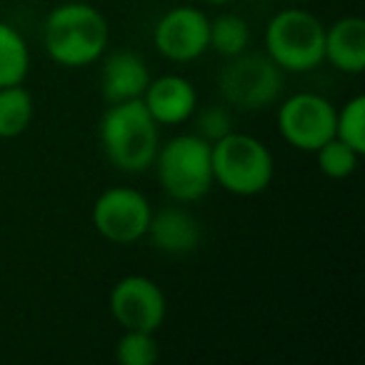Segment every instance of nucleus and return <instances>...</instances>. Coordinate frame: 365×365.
Masks as SVG:
<instances>
[{
    "instance_id": "obj_1",
    "label": "nucleus",
    "mask_w": 365,
    "mask_h": 365,
    "mask_svg": "<svg viewBox=\"0 0 365 365\" xmlns=\"http://www.w3.org/2000/svg\"><path fill=\"white\" fill-rule=\"evenodd\" d=\"M108 21L96 6L71 0L53 8L43 26V43L53 63L86 68L101 61L108 46Z\"/></svg>"
},
{
    "instance_id": "obj_2",
    "label": "nucleus",
    "mask_w": 365,
    "mask_h": 365,
    "mask_svg": "<svg viewBox=\"0 0 365 365\" xmlns=\"http://www.w3.org/2000/svg\"><path fill=\"white\" fill-rule=\"evenodd\" d=\"M101 145L108 163L123 173H143L153 165L160 148L158 123L148 113L143 98L108 103L101 118Z\"/></svg>"
},
{
    "instance_id": "obj_3",
    "label": "nucleus",
    "mask_w": 365,
    "mask_h": 365,
    "mask_svg": "<svg viewBox=\"0 0 365 365\" xmlns=\"http://www.w3.org/2000/svg\"><path fill=\"white\" fill-rule=\"evenodd\" d=\"M210 163L213 182L240 198L263 193L275 173L273 153L265 148V143L235 130L210 143Z\"/></svg>"
},
{
    "instance_id": "obj_4",
    "label": "nucleus",
    "mask_w": 365,
    "mask_h": 365,
    "mask_svg": "<svg viewBox=\"0 0 365 365\" xmlns=\"http://www.w3.org/2000/svg\"><path fill=\"white\" fill-rule=\"evenodd\" d=\"M163 190L178 203L200 200L213 185V163H210V143L195 133L175 135L158 148L155 160Z\"/></svg>"
},
{
    "instance_id": "obj_5",
    "label": "nucleus",
    "mask_w": 365,
    "mask_h": 365,
    "mask_svg": "<svg viewBox=\"0 0 365 365\" xmlns=\"http://www.w3.org/2000/svg\"><path fill=\"white\" fill-rule=\"evenodd\" d=\"M265 51L280 71H315L325 61V26L300 8L280 11L265 28Z\"/></svg>"
},
{
    "instance_id": "obj_6",
    "label": "nucleus",
    "mask_w": 365,
    "mask_h": 365,
    "mask_svg": "<svg viewBox=\"0 0 365 365\" xmlns=\"http://www.w3.org/2000/svg\"><path fill=\"white\" fill-rule=\"evenodd\" d=\"M220 71L218 86L225 103L240 110H263L273 106L283 93V71L260 53H240L228 58Z\"/></svg>"
},
{
    "instance_id": "obj_7",
    "label": "nucleus",
    "mask_w": 365,
    "mask_h": 365,
    "mask_svg": "<svg viewBox=\"0 0 365 365\" xmlns=\"http://www.w3.org/2000/svg\"><path fill=\"white\" fill-rule=\"evenodd\" d=\"M278 130L288 145L315 153L335 138V108L318 93H295L278 108Z\"/></svg>"
},
{
    "instance_id": "obj_8",
    "label": "nucleus",
    "mask_w": 365,
    "mask_h": 365,
    "mask_svg": "<svg viewBox=\"0 0 365 365\" xmlns=\"http://www.w3.org/2000/svg\"><path fill=\"white\" fill-rule=\"evenodd\" d=\"M150 215V203L135 188H108L93 205V225L108 243L115 245H130L145 238Z\"/></svg>"
},
{
    "instance_id": "obj_9",
    "label": "nucleus",
    "mask_w": 365,
    "mask_h": 365,
    "mask_svg": "<svg viewBox=\"0 0 365 365\" xmlns=\"http://www.w3.org/2000/svg\"><path fill=\"white\" fill-rule=\"evenodd\" d=\"M110 313L123 330L155 333L168 313L165 295L145 275H125L110 290Z\"/></svg>"
},
{
    "instance_id": "obj_10",
    "label": "nucleus",
    "mask_w": 365,
    "mask_h": 365,
    "mask_svg": "<svg viewBox=\"0 0 365 365\" xmlns=\"http://www.w3.org/2000/svg\"><path fill=\"white\" fill-rule=\"evenodd\" d=\"M210 21L200 8H170L153 31V46L173 63H190L208 51Z\"/></svg>"
},
{
    "instance_id": "obj_11",
    "label": "nucleus",
    "mask_w": 365,
    "mask_h": 365,
    "mask_svg": "<svg viewBox=\"0 0 365 365\" xmlns=\"http://www.w3.org/2000/svg\"><path fill=\"white\" fill-rule=\"evenodd\" d=\"M143 103L158 125H180L198 108V93L188 78L160 76L148 83Z\"/></svg>"
},
{
    "instance_id": "obj_12",
    "label": "nucleus",
    "mask_w": 365,
    "mask_h": 365,
    "mask_svg": "<svg viewBox=\"0 0 365 365\" xmlns=\"http://www.w3.org/2000/svg\"><path fill=\"white\" fill-rule=\"evenodd\" d=\"M160 253L168 255H185L193 253L200 245V223L190 210L168 205L150 215L148 233Z\"/></svg>"
},
{
    "instance_id": "obj_13",
    "label": "nucleus",
    "mask_w": 365,
    "mask_h": 365,
    "mask_svg": "<svg viewBox=\"0 0 365 365\" xmlns=\"http://www.w3.org/2000/svg\"><path fill=\"white\" fill-rule=\"evenodd\" d=\"M148 83H150V73L138 53L118 51L106 58V66L101 73V93L108 103L143 98Z\"/></svg>"
},
{
    "instance_id": "obj_14",
    "label": "nucleus",
    "mask_w": 365,
    "mask_h": 365,
    "mask_svg": "<svg viewBox=\"0 0 365 365\" xmlns=\"http://www.w3.org/2000/svg\"><path fill=\"white\" fill-rule=\"evenodd\" d=\"M325 61L340 73L360 76L365 71V21L345 16L325 31Z\"/></svg>"
},
{
    "instance_id": "obj_15",
    "label": "nucleus",
    "mask_w": 365,
    "mask_h": 365,
    "mask_svg": "<svg viewBox=\"0 0 365 365\" xmlns=\"http://www.w3.org/2000/svg\"><path fill=\"white\" fill-rule=\"evenodd\" d=\"M31 71V51L13 26L0 23V88L23 86Z\"/></svg>"
},
{
    "instance_id": "obj_16",
    "label": "nucleus",
    "mask_w": 365,
    "mask_h": 365,
    "mask_svg": "<svg viewBox=\"0 0 365 365\" xmlns=\"http://www.w3.org/2000/svg\"><path fill=\"white\" fill-rule=\"evenodd\" d=\"M33 120V98L23 86L0 88V138H18Z\"/></svg>"
},
{
    "instance_id": "obj_17",
    "label": "nucleus",
    "mask_w": 365,
    "mask_h": 365,
    "mask_svg": "<svg viewBox=\"0 0 365 365\" xmlns=\"http://www.w3.org/2000/svg\"><path fill=\"white\" fill-rule=\"evenodd\" d=\"M250 41L248 23L235 13H225V16L210 21V33H208V48H213L218 56L223 58H235L245 51Z\"/></svg>"
},
{
    "instance_id": "obj_18",
    "label": "nucleus",
    "mask_w": 365,
    "mask_h": 365,
    "mask_svg": "<svg viewBox=\"0 0 365 365\" xmlns=\"http://www.w3.org/2000/svg\"><path fill=\"white\" fill-rule=\"evenodd\" d=\"M335 138L360 155L365 153V96H353L343 110H335Z\"/></svg>"
},
{
    "instance_id": "obj_19",
    "label": "nucleus",
    "mask_w": 365,
    "mask_h": 365,
    "mask_svg": "<svg viewBox=\"0 0 365 365\" xmlns=\"http://www.w3.org/2000/svg\"><path fill=\"white\" fill-rule=\"evenodd\" d=\"M160 358L155 333L125 330L115 343V360L120 365H155Z\"/></svg>"
},
{
    "instance_id": "obj_20",
    "label": "nucleus",
    "mask_w": 365,
    "mask_h": 365,
    "mask_svg": "<svg viewBox=\"0 0 365 365\" xmlns=\"http://www.w3.org/2000/svg\"><path fill=\"white\" fill-rule=\"evenodd\" d=\"M315 158H318V168L323 175L333 178V180H343V178L355 173L360 153H355L353 148L345 145L338 138H330L328 143H323V145L315 150Z\"/></svg>"
},
{
    "instance_id": "obj_21",
    "label": "nucleus",
    "mask_w": 365,
    "mask_h": 365,
    "mask_svg": "<svg viewBox=\"0 0 365 365\" xmlns=\"http://www.w3.org/2000/svg\"><path fill=\"white\" fill-rule=\"evenodd\" d=\"M230 130H233V115L225 106L205 108L195 120V135H200L208 143H215L218 138L228 135Z\"/></svg>"
},
{
    "instance_id": "obj_22",
    "label": "nucleus",
    "mask_w": 365,
    "mask_h": 365,
    "mask_svg": "<svg viewBox=\"0 0 365 365\" xmlns=\"http://www.w3.org/2000/svg\"><path fill=\"white\" fill-rule=\"evenodd\" d=\"M205 3H210V6H228L233 0H205Z\"/></svg>"
}]
</instances>
